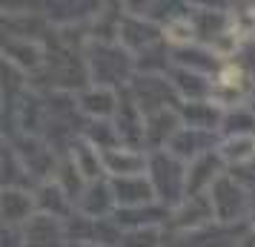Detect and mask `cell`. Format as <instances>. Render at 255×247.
I'll return each instance as SVG.
<instances>
[{
    "label": "cell",
    "instance_id": "obj_1",
    "mask_svg": "<svg viewBox=\"0 0 255 247\" xmlns=\"http://www.w3.org/2000/svg\"><path fill=\"white\" fill-rule=\"evenodd\" d=\"M104 161H106V167H109L115 176H132V173L143 164L140 155L127 153V150H121V153H115V150H104Z\"/></svg>",
    "mask_w": 255,
    "mask_h": 247
},
{
    "label": "cell",
    "instance_id": "obj_2",
    "mask_svg": "<svg viewBox=\"0 0 255 247\" xmlns=\"http://www.w3.org/2000/svg\"><path fill=\"white\" fill-rule=\"evenodd\" d=\"M115 193L121 196V193H127L124 196V204H143V201H149L152 199V190L146 187V181H140V178H124V181H118V187H115Z\"/></svg>",
    "mask_w": 255,
    "mask_h": 247
},
{
    "label": "cell",
    "instance_id": "obj_3",
    "mask_svg": "<svg viewBox=\"0 0 255 247\" xmlns=\"http://www.w3.org/2000/svg\"><path fill=\"white\" fill-rule=\"evenodd\" d=\"M26 213H29V196L14 193V190L3 193V216H6L9 222H20Z\"/></svg>",
    "mask_w": 255,
    "mask_h": 247
},
{
    "label": "cell",
    "instance_id": "obj_4",
    "mask_svg": "<svg viewBox=\"0 0 255 247\" xmlns=\"http://www.w3.org/2000/svg\"><path fill=\"white\" fill-rule=\"evenodd\" d=\"M86 109L89 112H98V115H106V112H112V95L109 92H98V95H89L86 98Z\"/></svg>",
    "mask_w": 255,
    "mask_h": 247
},
{
    "label": "cell",
    "instance_id": "obj_5",
    "mask_svg": "<svg viewBox=\"0 0 255 247\" xmlns=\"http://www.w3.org/2000/svg\"><path fill=\"white\" fill-rule=\"evenodd\" d=\"M169 37H172V40H189V37H192V26L186 23V20L172 23L169 26Z\"/></svg>",
    "mask_w": 255,
    "mask_h": 247
}]
</instances>
